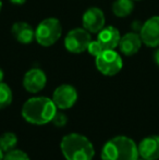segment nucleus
<instances>
[{
    "mask_svg": "<svg viewBox=\"0 0 159 160\" xmlns=\"http://www.w3.org/2000/svg\"><path fill=\"white\" fill-rule=\"evenodd\" d=\"M96 68L102 74L107 76H112L118 74L123 67L122 58L115 49L102 50L96 57Z\"/></svg>",
    "mask_w": 159,
    "mask_h": 160,
    "instance_id": "obj_5",
    "label": "nucleus"
},
{
    "mask_svg": "<svg viewBox=\"0 0 159 160\" xmlns=\"http://www.w3.org/2000/svg\"><path fill=\"white\" fill-rule=\"evenodd\" d=\"M60 148L66 160H92L95 155L91 141L79 133H70L63 136Z\"/></svg>",
    "mask_w": 159,
    "mask_h": 160,
    "instance_id": "obj_3",
    "label": "nucleus"
},
{
    "mask_svg": "<svg viewBox=\"0 0 159 160\" xmlns=\"http://www.w3.org/2000/svg\"><path fill=\"white\" fill-rule=\"evenodd\" d=\"M10 2L13 4H23L26 2V0H10Z\"/></svg>",
    "mask_w": 159,
    "mask_h": 160,
    "instance_id": "obj_22",
    "label": "nucleus"
},
{
    "mask_svg": "<svg viewBox=\"0 0 159 160\" xmlns=\"http://www.w3.org/2000/svg\"><path fill=\"white\" fill-rule=\"evenodd\" d=\"M51 122H52L56 127L62 128L67 124V122H68V118H67V116L63 113V112H58L57 111L55 116H53V119H52Z\"/></svg>",
    "mask_w": 159,
    "mask_h": 160,
    "instance_id": "obj_19",
    "label": "nucleus"
},
{
    "mask_svg": "<svg viewBox=\"0 0 159 160\" xmlns=\"http://www.w3.org/2000/svg\"><path fill=\"white\" fill-rule=\"evenodd\" d=\"M52 100L58 109H69L73 107L77 100V91L70 84H63L55 89Z\"/></svg>",
    "mask_w": 159,
    "mask_h": 160,
    "instance_id": "obj_7",
    "label": "nucleus"
},
{
    "mask_svg": "<svg viewBox=\"0 0 159 160\" xmlns=\"http://www.w3.org/2000/svg\"><path fill=\"white\" fill-rule=\"evenodd\" d=\"M13 95L11 88L8 84L1 82L0 83V110L9 107L12 102Z\"/></svg>",
    "mask_w": 159,
    "mask_h": 160,
    "instance_id": "obj_17",
    "label": "nucleus"
},
{
    "mask_svg": "<svg viewBox=\"0 0 159 160\" xmlns=\"http://www.w3.org/2000/svg\"><path fill=\"white\" fill-rule=\"evenodd\" d=\"M138 155L146 160L159 159V135H149L143 138L137 145Z\"/></svg>",
    "mask_w": 159,
    "mask_h": 160,
    "instance_id": "obj_11",
    "label": "nucleus"
},
{
    "mask_svg": "<svg viewBox=\"0 0 159 160\" xmlns=\"http://www.w3.org/2000/svg\"><path fill=\"white\" fill-rule=\"evenodd\" d=\"M3 160H31L28 155L21 149H12L4 152Z\"/></svg>",
    "mask_w": 159,
    "mask_h": 160,
    "instance_id": "obj_18",
    "label": "nucleus"
},
{
    "mask_svg": "<svg viewBox=\"0 0 159 160\" xmlns=\"http://www.w3.org/2000/svg\"><path fill=\"white\" fill-rule=\"evenodd\" d=\"M136 1H140V0H136Z\"/></svg>",
    "mask_w": 159,
    "mask_h": 160,
    "instance_id": "obj_27",
    "label": "nucleus"
},
{
    "mask_svg": "<svg viewBox=\"0 0 159 160\" xmlns=\"http://www.w3.org/2000/svg\"><path fill=\"white\" fill-rule=\"evenodd\" d=\"M92 42L91 34L85 28H74L67 34L64 38V47L72 53H82L88 48Z\"/></svg>",
    "mask_w": 159,
    "mask_h": 160,
    "instance_id": "obj_6",
    "label": "nucleus"
},
{
    "mask_svg": "<svg viewBox=\"0 0 159 160\" xmlns=\"http://www.w3.org/2000/svg\"><path fill=\"white\" fill-rule=\"evenodd\" d=\"M3 157H4V152H2V149L0 148V160H3Z\"/></svg>",
    "mask_w": 159,
    "mask_h": 160,
    "instance_id": "obj_24",
    "label": "nucleus"
},
{
    "mask_svg": "<svg viewBox=\"0 0 159 160\" xmlns=\"http://www.w3.org/2000/svg\"><path fill=\"white\" fill-rule=\"evenodd\" d=\"M154 59H155L156 64L159 65V48L157 49V50H156L155 55H154Z\"/></svg>",
    "mask_w": 159,
    "mask_h": 160,
    "instance_id": "obj_21",
    "label": "nucleus"
},
{
    "mask_svg": "<svg viewBox=\"0 0 159 160\" xmlns=\"http://www.w3.org/2000/svg\"><path fill=\"white\" fill-rule=\"evenodd\" d=\"M47 76L45 72L40 69L34 68L28 70L23 78V87L28 93H38L46 86Z\"/></svg>",
    "mask_w": 159,
    "mask_h": 160,
    "instance_id": "obj_10",
    "label": "nucleus"
},
{
    "mask_svg": "<svg viewBox=\"0 0 159 160\" xmlns=\"http://www.w3.org/2000/svg\"><path fill=\"white\" fill-rule=\"evenodd\" d=\"M3 76H4V74H3V71H2V69L0 68V83L3 81Z\"/></svg>",
    "mask_w": 159,
    "mask_h": 160,
    "instance_id": "obj_23",
    "label": "nucleus"
},
{
    "mask_svg": "<svg viewBox=\"0 0 159 160\" xmlns=\"http://www.w3.org/2000/svg\"><path fill=\"white\" fill-rule=\"evenodd\" d=\"M12 35L19 42L24 45L31 44L35 38V31L28 23L17 22L12 26Z\"/></svg>",
    "mask_w": 159,
    "mask_h": 160,
    "instance_id": "obj_14",
    "label": "nucleus"
},
{
    "mask_svg": "<svg viewBox=\"0 0 159 160\" xmlns=\"http://www.w3.org/2000/svg\"><path fill=\"white\" fill-rule=\"evenodd\" d=\"M104 50V49L102 48V46L99 45V42H97V40H92L91 42H89L88 45V48H87V51H88L89 53H91L92 56H94V57H97L98 55H99L102 51Z\"/></svg>",
    "mask_w": 159,
    "mask_h": 160,
    "instance_id": "obj_20",
    "label": "nucleus"
},
{
    "mask_svg": "<svg viewBox=\"0 0 159 160\" xmlns=\"http://www.w3.org/2000/svg\"><path fill=\"white\" fill-rule=\"evenodd\" d=\"M133 9V0H115L112 3V12L118 18L127 17L132 13Z\"/></svg>",
    "mask_w": 159,
    "mask_h": 160,
    "instance_id": "obj_15",
    "label": "nucleus"
},
{
    "mask_svg": "<svg viewBox=\"0 0 159 160\" xmlns=\"http://www.w3.org/2000/svg\"><path fill=\"white\" fill-rule=\"evenodd\" d=\"M140 36L147 47H159V17H152L141 28Z\"/></svg>",
    "mask_w": 159,
    "mask_h": 160,
    "instance_id": "obj_8",
    "label": "nucleus"
},
{
    "mask_svg": "<svg viewBox=\"0 0 159 160\" xmlns=\"http://www.w3.org/2000/svg\"><path fill=\"white\" fill-rule=\"evenodd\" d=\"M1 9H2V1L0 0V11H1Z\"/></svg>",
    "mask_w": 159,
    "mask_h": 160,
    "instance_id": "obj_25",
    "label": "nucleus"
},
{
    "mask_svg": "<svg viewBox=\"0 0 159 160\" xmlns=\"http://www.w3.org/2000/svg\"><path fill=\"white\" fill-rule=\"evenodd\" d=\"M137 160H146V159H143V158H141V157H140V158H138Z\"/></svg>",
    "mask_w": 159,
    "mask_h": 160,
    "instance_id": "obj_26",
    "label": "nucleus"
},
{
    "mask_svg": "<svg viewBox=\"0 0 159 160\" xmlns=\"http://www.w3.org/2000/svg\"><path fill=\"white\" fill-rule=\"evenodd\" d=\"M62 33L61 23L56 18L45 19L35 30V39L42 47H50L58 42Z\"/></svg>",
    "mask_w": 159,
    "mask_h": 160,
    "instance_id": "obj_4",
    "label": "nucleus"
},
{
    "mask_svg": "<svg viewBox=\"0 0 159 160\" xmlns=\"http://www.w3.org/2000/svg\"><path fill=\"white\" fill-rule=\"evenodd\" d=\"M121 36L119 31L113 26H107L104 28L98 33L97 42L102 46L104 50L108 49H115L119 46Z\"/></svg>",
    "mask_w": 159,
    "mask_h": 160,
    "instance_id": "obj_12",
    "label": "nucleus"
},
{
    "mask_svg": "<svg viewBox=\"0 0 159 160\" xmlns=\"http://www.w3.org/2000/svg\"><path fill=\"white\" fill-rule=\"evenodd\" d=\"M17 144V136L12 132H6L0 136V148L3 152L12 150Z\"/></svg>",
    "mask_w": 159,
    "mask_h": 160,
    "instance_id": "obj_16",
    "label": "nucleus"
},
{
    "mask_svg": "<svg viewBox=\"0 0 159 160\" xmlns=\"http://www.w3.org/2000/svg\"><path fill=\"white\" fill-rule=\"evenodd\" d=\"M102 160H137L138 148L132 138L119 135L109 139L100 152Z\"/></svg>",
    "mask_w": 159,
    "mask_h": 160,
    "instance_id": "obj_2",
    "label": "nucleus"
},
{
    "mask_svg": "<svg viewBox=\"0 0 159 160\" xmlns=\"http://www.w3.org/2000/svg\"><path fill=\"white\" fill-rule=\"evenodd\" d=\"M143 42L141 39L140 34L136 33H127L123 35L119 42L120 51L125 56H133L141 49Z\"/></svg>",
    "mask_w": 159,
    "mask_h": 160,
    "instance_id": "obj_13",
    "label": "nucleus"
},
{
    "mask_svg": "<svg viewBox=\"0 0 159 160\" xmlns=\"http://www.w3.org/2000/svg\"><path fill=\"white\" fill-rule=\"evenodd\" d=\"M83 28L89 33H99L105 28V14L99 8L92 7L83 14Z\"/></svg>",
    "mask_w": 159,
    "mask_h": 160,
    "instance_id": "obj_9",
    "label": "nucleus"
},
{
    "mask_svg": "<svg viewBox=\"0 0 159 160\" xmlns=\"http://www.w3.org/2000/svg\"><path fill=\"white\" fill-rule=\"evenodd\" d=\"M57 112L52 99L48 97H33L24 102L21 114L25 121L36 125H44L51 122Z\"/></svg>",
    "mask_w": 159,
    "mask_h": 160,
    "instance_id": "obj_1",
    "label": "nucleus"
}]
</instances>
